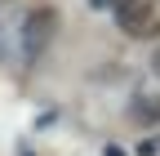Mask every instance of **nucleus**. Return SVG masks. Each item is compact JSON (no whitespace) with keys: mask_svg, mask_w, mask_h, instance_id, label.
Listing matches in <instances>:
<instances>
[{"mask_svg":"<svg viewBox=\"0 0 160 156\" xmlns=\"http://www.w3.org/2000/svg\"><path fill=\"white\" fill-rule=\"evenodd\" d=\"M116 27L125 36H133V40L160 36V9H156V0H120L116 5Z\"/></svg>","mask_w":160,"mask_h":156,"instance_id":"1","label":"nucleus"},{"mask_svg":"<svg viewBox=\"0 0 160 156\" xmlns=\"http://www.w3.org/2000/svg\"><path fill=\"white\" fill-rule=\"evenodd\" d=\"M53 27H58V13H53V9H31V13H27V23H22V49H27L31 63H36V58L45 54V45L53 40Z\"/></svg>","mask_w":160,"mask_h":156,"instance_id":"2","label":"nucleus"},{"mask_svg":"<svg viewBox=\"0 0 160 156\" xmlns=\"http://www.w3.org/2000/svg\"><path fill=\"white\" fill-rule=\"evenodd\" d=\"M129 116H133V121L138 125H160V94H138V98H133V107H129Z\"/></svg>","mask_w":160,"mask_h":156,"instance_id":"3","label":"nucleus"},{"mask_svg":"<svg viewBox=\"0 0 160 156\" xmlns=\"http://www.w3.org/2000/svg\"><path fill=\"white\" fill-rule=\"evenodd\" d=\"M151 71H156V76H160V49H156V54H151Z\"/></svg>","mask_w":160,"mask_h":156,"instance_id":"4","label":"nucleus"}]
</instances>
